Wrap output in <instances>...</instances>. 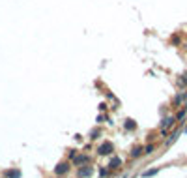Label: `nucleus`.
<instances>
[{"instance_id": "nucleus-12", "label": "nucleus", "mask_w": 187, "mask_h": 178, "mask_svg": "<svg viewBox=\"0 0 187 178\" xmlns=\"http://www.w3.org/2000/svg\"><path fill=\"white\" fill-rule=\"evenodd\" d=\"M99 133H101L99 130H94V131H92V139H97V135H99Z\"/></svg>"}, {"instance_id": "nucleus-8", "label": "nucleus", "mask_w": 187, "mask_h": 178, "mask_svg": "<svg viewBox=\"0 0 187 178\" xmlns=\"http://www.w3.org/2000/svg\"><path fill=\"white\" fill-rule=\"evenodd\" d=\"M140 154H142V146H135V148H133V152H131V156H133V158H137V156H140Z\"/></svg>"}, {"instance_id": "nucleus-7", "label": "nucleus", "mask_w": 187, "mask_h": 178, "mask_svg": "<svg viewBox=\"0 0 187 178\" xmlns=\"http://www.w3.org/2000/svg\"><path fill=\"white\" fill-rule=\"evenodd\" d=\"M4 176L6 178H21V173H19V171H6Z\"/></svg>"}, {"instance_id": "nucleus-4", "label": "nucleus", "mask_w": 187, "mask_h": 178, "mask_svg": "<svg viewBox=\"0 0 187 178\" xmlns=\"http://www.w3.org/2000/svg\"><path fill=\"white\" fill-rule=\"evenodd\" d=\"M88 161H90V158H88V156H84V154H82V156H75V158H73V163H75L77 167H79V165H84V163H88Z\"/></svg>"}, {"instance_id": "nucleus-6", "label": "nucleus", "mask_w": 187, "mask_h": 178, "mask_svg": "<svg viewBox=\"0 0 187 178\" xmlns=\"http://www.w3.org/2000/svg\"><path fill=\"white\" fill-rule=\"evenodd\" d=\"M120 165H122V160H120V158H112V160H111V163H109V167H111V169H118Z\"/></svg>"}, {"instance_id": "nucleus-2", "label": "nucleus", "mask_w": 187, "mask_h": 178, "mask_svg": "<svg viewBox=\"0 0 187 178\" xmlns=\"http://www.w3.org/2000/svg\"><path fill=\"white\" fill-rule=\"evenodd\" d=\"M112 150H114L112 143H103V145L99 146V150H97V152H99L101 156H111V154H112Z\"/></svg>"}, {"instance_id": "nucleus-9", "label": "nucleus", "mask_w": 187, "mask_h": 178, "mask_svg": "<svg viewBox=\"0 0 187 178\" xmlns=\"http://www.w3.org/2000/svg\"><path fill=\"white\" fill-rule=\"evenodd\" d=\"M154 175H157V169H152V171H146V173H144L142 176H144V178H148V176H154Z\"/></svg>"}, {"instance_id": "nucleus-3", "label": "nucleus", "mask_w": 187, "mask_h": 178, "mask_svg": "<svg viewBox=\"0 0 187 178\" xmlns=\"http://www.w3.org/2000/svg\"><path fill=\"white\" fill-rule=\"evenodd\" d=\"M67 171H69V163H66V161H64V163H58V165H56V169H54V173H56L58 176L66 175Z\"/></svg>"}, {"instance_id": "nucleus-1", "label": "nucleus", "mask_w": 187, "mask_h": 178, "mask_svg": "<svg viewBox=\"0 0 187 178\" xmlns=\"http://www.w3.org/2000/svg\"><path fill=\"white\" fill-rule=\"evenodd\" d=\"M92 173H94V169H92L90 165H84V167H81V169L77 171V178H90Z\"/></svg>"}, {"instance_id": "nucleus-11", "label": "nucleus", "mask_w": 187, "mask_h": 178, "mask_svg": "<svg viewBox=\"0 0 187 178\" xmlns=\"http://www.w3.org/2000/svg\"><path fill=\"white\" fill-rule=\"evenodd\" d=\"M154 150H155V146H154V145H150V146H146V152H144V154H152Z\"/></svg>"}, {"instance_id": "nucleus-5", "label": "nucleus", "mask_w": 187, "mask_h": 178, "mask_svg": "<svg viewBox=\"0 0 187 178\" xmlns=\"http://www.w3.org/2000/svg\"><path fill=\"white\" fill-rule=\"evenodd\" d=\"M172 124H174V116H169V118H165V122H163V130H161V131H163V133H167V130H169Z\"/></svg>"}, {"instance_id": "nucleus-10", "label": "nucleus", "mask_w": 187, "mask_h": 178, "mask_svg": "<svg viewBox=\"0 0 187 178\" xmlns=\"http://www.w3.org/2000/svg\"><path fill=\"white\" fill-rule=\"evenodd\" d=\"M125 128H127V130H135V122H133V120H127V122H125Z\"/></svg>"}, {"instance_id": "nucleus-13", "label": "nucleus", "mask_w": 187, "mask_h": 178, "mask_svg": "<svg viewBox=\"0 0 187 178\" xmlns=\"http://www.w3.org/2000/svg\"><path fill=\"white\" fill-rule=\"evenodd\" d=\"M99 175H101V176L105 178L107 175H109V173H107V169H99Z\"/></svg>"}]
</instances>
